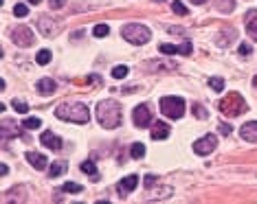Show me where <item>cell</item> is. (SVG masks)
Instances as JSON below:
<instances>
[{
    "mask_svg": "<svg viewBox=\"0 0 257 204\" xmlns=\"http://www.w3.org/2000/svg\"><path fill=\"white\" fill-rule=\"evenodd\" d=\"M97 119L106 130H114V127L121 125V119H123V110L114 101V99H106V101L99 103L97 108Z\"/></svg>",
    "mask_w": 257,
    "mask_h": 204,
    "instance_id": "1",
    "label": "cell"
},
{
    "mask_svg": "<svg viewBox=\"0 0 257 204\" xmlns=\"http://www.w3.org/2000/svg\"><path fill=\"white\" fill-rule=\"evenodd\" d=\"M55 116L62 121H71V123H88L90 121V112L84 103H62L60 108H55Z\"/></svg>",
    "mask_w": 257,
    "mask_h": 204,
    "instance_id": "2",
    "label": "cell"
},
{
    "mask_svg": "<svg viewBox=\"0 0 257 204\" xmlns=\"http://www.w3.org/2000/svg\"><path fill=\"white\" fill-rule=\"evenodd\" d=\"M218 108H220V112L224 116H239V114H244L248 110L246 101H244L242 95H237V92H229V95L218 103Z\"/></svg>",
    "mask_w": 257,
    "mask_h": 204,
    "instance_id": "3",
    "label": "cell"
},
{
    "mask_svg": "<svg viewBox=\"0 0 257 204\" xmlns=\"http://www.w3.org/2000/svg\"><path fill=\"white\" fill-rule=\"evenodd\" d=\"M121 36H123L130 44H145L150 42V29L145 25H139V22H132V25H125L121 29Z\"/></svg>",
    "mask_w": 257,
    "mask_h": 204,
    "instance_id": "4",
    "label": "cell"
},
{
    "mask_svg": "<svg viewBox=\"0 0 257 204\" xmlns=\"http://www.w3.org/2000/svg\"><path fill=\"white\" fill-rule=\"evenodd\" d=\"M161 112L169 119H180L185 114V101L180 97H163L161 99Z\"/></svg>",
    "mask_w": 257,
    "mask_h": 204,
    "instance_id": "5",
    "label": "cell"
},
{
    "mask_svg": "<svg viewBox=\"0 0 257 204\" xmlns=\"http://www.w3.org/2000/svg\"><path fill=\"white\" fill-rule=\"evenodd\" d=\"M215 147H218V136L215 134H207V136H202L200 141L194 143V151L198 156H209Z\"/></svg>",
    "mask_w": 257,
    "mask_h": 204,
    "instance_id": "6",
    "label": "cell"
},
{
    "mask_svg": "<svg viewBox=\"0 0 257 204\" xmlns=\"http://www.w3.org/2000/svg\"><path fill=\"white\" fill-rule=\"evenodd\" d=\"M11 40L16 46H31L33 44V31L27 27H18L11 31Z\"/></svg>",
    "mask_w": 257,
    "mask_h": 204,
    "instance_id": "7",
    "label": "cell"
},
{
    "mask_svg": "<svg viewBox=\"0 0 257 204\" xmlns=\"http://www.w3.org/2000/svg\"><path fill=\"white\" fill-rule=\"evenodd\" d=\"M132 121L137 127H148L152 123V112L148 106H137L132 112Z\"/></svg>",
    "mask_w": 257,
    "mask_h": 204,
    "instance_id": "8",
    "label": "cell"
},
{
    "mask_svg": "<svg viewBox=\"0 0 257 204\" xmlns=\"http://www.w3.org/2000/svg\"><path fill=\"white\" fill-rule=\"evenodd\" d=\"M159 49H161V53H165V55H189L191 51H194V44H191V42H185L183 46H174V44H161Z\"/></svg>",
    "mask_w": 257,
    "mask_h": 204,
    "instance_id": "9",
    "label": "cell"
},
{
    "mask_svg": "<svg viewBox=\"0 0 257 204\" xmlns=\"http://www.w3.org/2000/svg\"><path fill=\"white\" fill-rule=\"evenodd\" d=\"M137 184H139V176H127V178H123L119 184H116V191H119L121 197H125V195H130L132 191L137 189Z\"/></svg>",
    "mask_w": 257,
    "mask_h": 204,
    "instance_id": "10",
    "label": "cell"
},
{
    "mask_svg": "<svg viewBox=\"0 0 257 204\" xmlns=\"http://www.w3.org/2000/svg\"><path fill=\"white\" fill-rule=\"evenodd\" d=\"M40 143L44 145V147H49V149H62V138L57 136V134L53 132H42V136H40Z\"/></svg>",
    "mask_w": 257,
    "mask_h": 204,
    "instance_id": "11",
    "label": "cell"
},
{
    "mask_svg": "<svg viewBox=\"0 0 257 204\" xmlns=\"http://www.w3.org/2000/svg\"><path fill=\"white\" fill-rule=\"evenodd\" d=\"M239 136H242L244 141H248V143H257V121H250V123L242 125Z\"/></svg>",
    "mask_w": 257,
    "mask_h": 204,
    "instance_id": "12",
    "label": "cell"
},
{
    "mask_svg": "<svg viewBox=\"0 0 257 204\" xmlns=\"http://www.w3.org/2000/svg\"><path fill=\"white\" fill-rule=\"evenodd\" d=\"M27 160H29V165L36 167L38 171H42V169L49 167V160H46V156H44V154H36V151H29V154H27Z\"/></svg>",
    "mask_w": 257,
    "mask_h": 204,
    "instance_id": "13",
    "label": "cell"
},
{
    "mask_svg": "<svg viewBox=\"0 0 257 204\" xmlns=\"http://www.w3.org/2000/svg\"><path fill=\"white\" fill-rule=\"evenodd\" d=\"M244 22H246V31H248V36L257 40V9L246 11V16H244Z\"/></svg>",
    "mask_w": 257,
    "mask_h": 204,
    "instance_id": "14",
    "label": "cell"
},
{
    "mask_svg": "<svg viewBox=\"0 0 257 204\" xmlns=\"http://www.w3.org/2000/svg\"><path fill=\"white\" fill-rule=\"evenodd\" d=\"M38 27H40V31H42V36H46V38H53V33L57 31V27L53 25V20L46 18V16H42V18L38 20Z\"/></svg>",
    "mask_w": 257,
    "mask_h": 204,
    "instance_id": "15",
    "label": "cell"
},
{
    "mask_svg": "<svg viewBox=\"0 0 257 204\" xmlns=\"http://www.w3.org/2000/svg\"><path fill=\"white\" fill-rule=\"evenodd\" d=\"M169 136V125L163 123V121H156L154 127H152V138L154 141H163V138Z\"/></svg>",
    "mask_w": 257,
    "mask_h": 204,
    "instance_id": "16",
    "label": "cell"
},
{
    "mask_svg": "<svg viewBox=\"0 0 257 204\" xmlns=\"http://www.w3.org/2000/svg\"><path fill=\"white\" fill-rule=\"evenodd\" d=\"M38 90L42 92V95H53V92H55V81L49 79V77H46V79H40V81H38Z\"/></svg>",
    "mask_w": 257,
    "mask_h": 204,
    "instance_id": "17",
    "label": "cell"
},
{
    "mask_svg": "<svg viewBox=\"0 0 257 204\" xmlns=\"http://www.w3.org/2000/svg\"><path fill=\"white\" fill-rule=\"evenodd\" d=\"M14 125H16L14 121H5L3 123V138L5 141H7L11 134H14V136H20V127H14Z\"/></svg>",
    "mask_w": 257,
    "mask_h": 204,
    "instance_id": "18",
    "label": "cell"
},
{
    "mask_svg": "<svg viewBox=\"0 0 257 204\" xmlns=\"http://www.w3.org/2000/svg\"><path fill=\"white\" fill-rule=\"evenodd\" d=\"M81 171L88 173L95 182L99 180V171H97V167H95V162H92V160H84V162H81Z\"/></svg>",
    "mask_w": 257,
    "mask_h": 204,
    "instance_id": "19",
    "label": "cell"
},
{
    "mask_svg": "<svg viewBox=\"0 0 257 204\" xmlns=\"http://www.w3.org/2000/svg\"><path fill=\"white\" fill-rule=\"evenodd\" d=\"M68 169V165H66V160H57V162H53V167H51V178H57V176H62L64 171Z\"/></svg>",
    "mask_w": 257,
    "mask_h": 204,
    "instance_id": "20",
    "label": "cell"
},
{
    "mask_svg": "<svg viewBox=\"0 0 257 204\" xmlns=\"http://www.w3.org/2000/svg\"><path fill=\"white\" fill-rule=\"evenodd\" d=\"M130 156H132L134 160H141L143 156H145V145L143 143H134L132 149H130Z\"/></svg>",
    "mask_w": 257,
    "mask_h": 204,
    "instance_id": "21",
    "label": "cell"
},
{
    "mask_svg": "<svg viewBox=\"0 0 257 204\" xmlns=\"http://www.w3.org/2000/svg\"><path fill=\"white\" fill-rule=\"evenodd\" d=\"M51 57H53V55H51V51H46V49H42V51H40V53L36 55V62L40 64V66H46V64H49V62H51Z\"/></svg>",
    "mask_w": 257,
    "mask_h": 204,
    "instance_id": "22",
    "label": "cell"
},
{
    "mask_svg": "<svg viewBox=\"0 0 257 204\" xmlns=\"http://www.w3.org/2000/svg\"><path fill=\"white\" fill-rule=\"evenodd\" d=\"M62 191H64V193H81V191H84V186L77 184V182H66L62 186Z\"/></svg>",
    "mask_w": 257,
    "mask_h": 204,
    "instance_id": "23",
    "label": "cell"
},
{
    "mask_svg": "<svg viewBox=\"0 0 257 204\" xmlns=\"http://www.w3.org/2000/svg\"><path fill=\"white\" fill-rule=\"evenodd\" d=\"M22 127H25V130H40V127H42V121L40 119H25L22 121Z\"/></svg>",
    "mask_w": 257,
    "mask_h": 204,
    "instance_id": "24",
    "label": "cell"
},
{
    "mask_svg": "<svg viewBox=\"0 0 257 204\" xmlns=\"http://www.w3.org/2000/svg\"><path fill=\"white\" fill-rule=\"evenodd\" d=\"M92 33H95V38H106L110 33V27L108 25H97L95 29H92Z\"/></svg>",
    "mask_w": 257,
    "mask_h": 204,
    "instance_id": "25",
    "label": "cell"
},
{
    "mask_svg": "<svg viewBox=\"0 0 257 204\" xmlns=\"http://www.w3.org/2000/svg\"><path fill=\"white\" fill-rule=\"evenodd\" d=\"M209 86H211L215 92H220V90H224V79L222 77H211L209 79Z\"/></svg>",
    "mask_w": 257,
    "mask_h": 204,
    "instance_id": "26",
    "label": "cell"
},
{
    "mask_svg": "<svg viewBox=\"0 0 257 204\" xmlns=\"http://www.w3.org/2000/svg\"><path fill=\"white\" fill-rule=\"evenodd\" d=\"M127 73H130L127 71V66H116L112 71V77L114 79H123V77H127Z\"/></svg>",
    "mask_w": 257,
    "mask_h": 204,
    "instance_id": "27",
    "label": "cell"
},
{
    "mask_svg": "<svg viewBox=\"0 0 257 204\" xmlns=\"http://www.w3.org/2000/svg\"><path fill=\"white\" fill-rule=\"evenodd\" d=\"M14 14H16V16H18V18H25V16L29 14L27 5H22V3H18V5H16V7H14Z\"/></svg>",
    "mask_w": 257,
    "mask_h": 204,
    "instance_id": "28",
    "label": "cell"
},
{
    "mask_svg": "<svg viewBox=\"0 0 257 204\" xmlns=\"http://www.w3.org/2000/svg\"><path fill=\"white\" fill-rule=\"evenodd\" d=\"M172 11H174V14H178V16H187V7H185V5H180L178 0H176V3H172Z\"/></svg>",
    "mask_w": 257,
    "mask_h": 204,
    "instance_id": "29",
    "label": "cell"
},
{
    "mask_svg": "<svg viewBox=\"0 0 257 204\" xmlns=\"http://www.w3.org/2000/svg\"><path fill=\"white\" fill-rule=\"evenodd\" d=\"M14 110H16V112H20V114H25L27 110H29V106H27L25 101H18V99H14Z\"/></svg>",
    "mask_w": 257,
    "mask_h": 204,
    "instance_id": "30",
    "label": "cell"
},
{
    "mask_svg": "<svg viewBox=\"0 0 257 204\" xmlns=\"http://www.w3.org/2000/svg\"><path fill=\"white\" fill-rule=\"evenodd\" d=\"M250 53H253V49H250V44H246V42H244V44H239V55H244V57H246V55H250Z\"/></svg>",
    "mask_w": 257,
    "mask_h": 204,
    "instance_id": "31",
    "label": "cell"
},
{
    "mask_svg": "<svg viewBox=\"0 0 257 204\" xmlns=\"http://www.w3.org/2000/svg\"><path fill=\"white\" fill-rule=\"evenodd\" d=\"M49 5H51L53 9H62L64 5H66V0H49Z\"/></svg>",
    "mask_w": 257,
    "mask_h": 204,
    "instance_id": "32",
    "label": "cell"
},
{
    "mask_svg": "<svg viewBox=\"0 0 257 204\" xmlns=\"http://www.w3.org/2000/svg\"><path fill=\"white\" fill-rule=\"evenodd\" d=\"M231 132H233V127H231V125H226V123H220V134H224V136H229Z\"/></svg>",
    "mask_w": 257,
    "mask_h": 204,
    "instance_id": "33",
    "label": "cell"
},
{
    "mask_svg": "<svg viewBox=\"0 0 257 204\" xmlns=\"http://www.w3.org/2000/svg\"><path fill=\"white\" fill-rule=\"evenodd\" d=\"M194 112H196V116H200V119H204V116H207V112L202 110V106H194Z\"/></svg>",
    "mask_w": 257,
    "mask_h": 204,
    "instance_id": "34",
    "label": "cell"
},
{
    "mask_svg": "<svg viewBox=\"0 0 257 204\" xmlns=\"http://www.w3.org/2000/svg\"><path fill=\"white\" fill-rule=\"evenodd\" d=\"M156 184V178L154 176H145V186H154Z\"/></svg>",
    "mask_w": 257,
    "mask_h": 204,
    "instance_id": "35",
    "label": "cell"
},
{
    "mask_svg": "<svg viewBox=\"0 0 257 204\" xmlns=\"http://www.w3.org/2000/svg\"><path fill=\"white\" fill-rule=\"evenodd\" d=\"M191 3H198V5H200V3H207V0H191Z\"/></svg>",
    "mask_w": 257,
    "mask_h": 204,
    "instance_id": "36",
    "label": "cell"
},
{
    "mask_svg": "<svg viewBox=\"0 0 257 204\" xmlns=\"http://www.w3.org/2000/svg\"><path fill=\"white\" fill-rule=\"evenodd\" d=\"M29 3H31V5H38V3H40V0H29Z\"/></svg>",
    "mask_w": 257,
    "mask_h": 204,
    "instance_id": "37",
    "label": "cell"
},
{
    "mask_svg": "<svg viewBox=\"0 0 257 204\" xmlns=\"http://www.w3.org/2000/svg\"><path fill=\"white\" fill-rule=\"evenodd\" d=\"M253 84H255V88H257V77H255V79H253Z\"/></svg>",
    "mask_w": 257,
    "mask_h": 204,
    "instance_id": "38",
    "label": "cell"
},
{
    "mask_svg": "<svg viewBox=\"0 0 257 204\" xmlns=\"http://www.w3.org/2000/svg\"><path fill=\"white\" fill-rule=\"evenodd\" d=\"M154 3H159V0H154Z\"/></svg>",
    "mask_w": 257,
    "mask_h": 204,
    "instance_id": "39",
    "label": "cell"
}]
</instances>
